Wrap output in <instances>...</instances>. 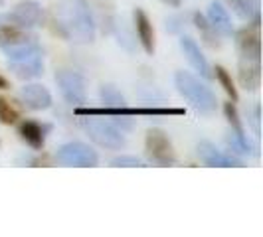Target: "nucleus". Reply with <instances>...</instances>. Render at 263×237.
Instances as JSON below:
<instances>
[{
  "label": "nucleus",
  "instance_id": "obj_30",
  "mask_svg": "<svg viewBox=\"0 0 263 237\" xmlns=\"http://www.w3.org/2000/svg\"><path fill=\"white\" fill-rule=\"evenodd\" d=\"M2 4H4V0H0V6H2Z\"/></svg>",
  "mask_w": 263,
  "mask_h": 237
},
{
  "label": "nucleus",
  "instance_id": "obj_10",
  "mask_svg": "<svg viewBox=\"0 0 263 237\" xmlns=\"http://www.w3.org/2000/svg\"><path fill=\"white\" fill-rule=\"evenodd\" d=\"M237 50L241 53V60L259 62L261 55V40H259V26H248L236 34Z\"/></svg>",
  "mask_w": 263,
  "mask_h": 237
},
{
  "label": "nucleus",
  "instance_id": "obj_14",
  "mask_svg": "<svg viewBox=\"0 0 263 237\" xmlns=\"http://www.w3.org/2000/svg\"><path fill=\"white\" fill-rule=\"evenodd\" d=\"M208 22H210L214 30L220 34V36H232L234 34V26H232V18L230 14L222 6V2L218 0H212L210 6H208Z\"/></svg>",
  "mask_w": 263,
  "mask_h": 237
},
{
  "label": "nucleus",
  "instance_id": "obj_21",
  "mask_svg": "<svg viewBox=\"0 0 263 237\" xmlns=\"http://www.w3.org/2000/svg\"><path fill=\"white\" fill-rule=\"evenodd\" d=\"M230 4L237 12V16L243 20L259 16V0H230Z\"/></svg>",
  "mask_w": 263,
  "mask_h": 237
},
{
  "label": "nucleus",
  "instance_id": "obj_8",
  "mask_svg": "<svg viewBox=\"0 0 263 237\" xmlns=\"http://www.w3.org/2000/svg\"><path fill=\"white\" fill-rule=\"evenodd\" d=\"M55 81L60 85V91L66 97V101H69L71 105H81L85 103L87 97V89H85V79L81 77L76 71L69 69H62L55 73Z\"/></svg>",
  "mask_w": 263,
  "mask_h": 237
},
{
  "label": "nucleus",
  "instance_id": "obj_5",
  "mask_svg": "<svg viewBox=\"0 0 263 237\" xmlns=\"http://www.w3.org/2000/svg\"><path fill=\"white\" fill-rule=\"evenodd\" d=\"M81 125L85 132L89 134L93 143H97L99 146H105V148H123L125 146V136L123 132L119 131L117 127H113L111 123H107L103 118H97L93 115H87L85 118H81Z\"/></svg>",
  "mask_w": 263,
  "mask_h": 237
},
{
  "label": "nucleus",
  "instance_id": "obj_16",
  "mask_svg": "<svg viewBox=\"0 0 263 237\" xmlns=\"http://www.w3.org/2000/svg\"><path fill=\"white\" fill-rule=\"evenodd\" d=\"M135 28H137V36H139L143 50L148 55H153L155 53V30H153V24L145 10H141V8L135 10Z\"/></svg>",
  "mask_w": 263,
  "mask_h": 237
},
{
  "label": "nucleus",
  "instance_id": "obj_24",
  "mask_svg": "<svg viewBox=\"0 0 263 237\" xmlns=\"http://www.w3.org/2000/svg\"><path fill=\"white\" fill-rule=\"evenodd\" d=\"M18 121V111L12 107L10 101L0 97V123L2 125H14Z\"/></svg>",
  "mask_w": 263,
  "mask_h": 237
},
{
  "label": "nucleus",
  "instance_id": "obj_11",
  "mask_svg": "<svg viewBox=\"0 0 263 237\" xmlns=\"http://www.w3.org/2000/svg\"><path fill=\"white\" fill-rule=\"evenodd\" d=\"M198 156L200 160L206 164V166H220V168H232V166H243L236 156H230L222 150H218L216 146L208 143V141H202L198 145Z\"/></svg>",
  "mask_w": 263,
  "mask_h": 237
},
{
  "label": "nucleus",
  "instance_id": "obj_28",
  "mask_svg": "<svg viewBox=\"0 0 263 237\" xmlns=\"http://www.w3.org/2000/svg\"><path fill=\"white\" fill-rule=\"evenodd\" d=\"M164 4H168V6H172V8H178L180 4H182V0H162Z\"/></svg>",
  "mask_w": 263,
  "mask_h": 237
},
{
  "label": "nucleus",
  "instance_id": "obj_20",
  "mask_svg": "<svg viewBox=\"0 0 263 237\" xmlns=\"http://www.w3.org/2000/svg\"><path fill=\"white\" fill-rule=\"evenodd\" d=\"M228 145L232 146V150H234V152H237V154H246V156H257L255 148L250 145V141L246 139V134H243V132L230 131V134H228Z\"/></svg>",
  "mask_w": 263,
  "mask_h": 237
},
{
  "label": "nucleus",
  "instance_id": "obj_6",
  "mask_svg": "<svg viewBox=\"0 0 263 237\" xmlns=\"http://www.w3.org/2000/svg\"><path fill=\"white\" fill-rule=\"evenodd\" d=\"M145 150L146 156L151 158L153 162H157L160 166H171L176 162V152H174V146L168 141V136L158 129H151L146 132V141H145Z\"/></svg>",
  "mask_w": 263,
  "mask_h": 237
},
{
  "label": "nucleus",
  "instance_id": "obj_25",
  "mask_svg": "<svg viewBox=\"0 0 263 237\" xmlns=\"http://www.w3.org/2000/svg\"><path fill=\"white\" fill-rule=\"evenodd\" d=\"M224 113H226L228 123H230V127H232V131H234V132H243V125H241L239 115H237V109L234 107V103H232V101L224 105Z\"/></svg>",
  "mask_w": 263,
  "mask_h": 237
},
{
  "label": "nucleus",
  "instance_id": "obj_17",
  "mask_svg": "<svg viewBox=\"0 0 263 237\" xmlns=\"http://www.w3.org/2000/svg\"><path fill=\"white\" fill-rule=\"evenodd\" d=\"M261 81V67L259 62L253 60H241L239 62V83L246 91H255Z\"/></svg>",
  "mask_w": 263,
  "mask_h": 237
},
{
  "label": "nucleus",
  "instance_id": "obj_19",
  "mask_svg": "<svg viewBox=\"0 0 263 237\" xmlns=\"http://www.w3.org/2000/svg\"><path fill=\"white\" fill-rule=\"evenodd\" d=\"M194 24H196V28L200 30L204 42H206L210 48H220V38H222V36L214 30V26L208 22V18H206L204 14H200V12L194 14Z\"/></svg>",
  "mask_w": 263,
  "mask_h": 237
},
{
  "label": "nucleus",
  "instance_id": "obj_15",
  "mask_svg": "<svg viewBox=\"0 0 263 237\" xmlns=\"http://www.w3.org/2000/svg\"><path fill=\"white\" fill-rule=\"evenodd\" d=\"M12 16L18 20V24L24 28H34L42 22V6L36 0H24L20 4H16Z\"/></svg>",
  "mask_w": 263,
  "mask_h": 237
},
{
  "label": "nucleus",
  "instance_id": "obj_26",
  "mask_svg": "<svg viewBox=\"0 0 263 237\" xmlns=\"http://www.w3.org/2000/svg\"><path fill=\"white\" fill-rule=\"evenodd\" d=\"M111 166H129V168H145L146 164L141 158L135 156H117L111 160Z\"/></svg>",
  "mask_w": 263,
  "mask_h": 237
},
{
  "label": "nucleus",
  "instance_id": "obj_29",
  "mask_svg": "<svg viewBox=\"0 0 263 237\" xmlns=\"http://www.w3.org/2000/svg\"><path fill=\"white\" fill-rule=\"evenodd\" d=\"M6 87H8V81L0 75V89H6Z\"/></svg>",
  "mask_w": 263,
  "mask_h": 237
},
{
  "label": "nucleus",
  "instance_id": "obj_12",
  "mask_svg": "<svg viewBox=\"0 0 263 237\" xmlns=\"http://www.w3.org/2000/svg\"><path fill=\"white\" fill-rule=\"evenodd\" d=\"M180 48L184 52L188 64L194 67L204 79H212V67L208 64V60L204 57V53L200 52V46H198L196 42L190 38V36H182L180 38Z\"/></svg>",
  "mask_w": 263,
  "mask_h": 237
},
{
  "label": "nucleus",
  "instance_id": "obj_7",
  "mask_svg": "<svg viewBox=\"0 0 263 237\" xmlns=\"http://www.w3.org/2000/svg\"><path fill=\"white\" fill-rule=\"evenodd\" d=\"M55 160L66 166H97V152L83 143H69L55 152Z\"/></svg>",
  "mask_w": 263,
  "mask_h": 237
},
{
  "label": "nucleus",
  "instance_id": "obj_22",
  "mask_svg": "<svg viewBox=\"0 0 263 237\" xmlns=\"http://www.w3.org/2000/svg\"><path fill=\"white\" fill-rule=\"evenodd\" d=\"M216 77H218V81H220V85L224 87V91L230 95V99L236 103L237 99H239V95H237V89H236V85H234V81H232V75L226 71L222 66H216Z\"/></svg>",
  "mask_w": 263,
  "mask_h": 237
},
{
  "label": "nucleus",
  "instance_id": "obj_18",
  "mask_svg": "<svg viewBox=\"0 0 263 237\" xmlns=\"http://www.w3.org/2000/svg\"><path fill=\"white\" fill-rule=\"evenodd\" d=\"M20 136L26 145H30L36 150H42L44 143H46V129L36 121H24L20 125Z\"/></svg>",
  "mask_w": 263,
  "mask_h": 237
},
{
  "label": "nucleus",
  "instance_id": "obj_3",
  "mask_svg": "<svg viewBox=\"0 0 263 237\" xmlns=\"http://www.w3.org/2000/svg\"><path fill=\"white\" fill-rule=\"evenodd\" d=\"M174 83H176L178 93L196 109L198 113H202V115H212V113L216 111V105H218L216 95L212 93V89L206 83H202V81L198 77H194L192 73H188V71H178V73L174 75Z\"/></svg>",
  "mask_w": 263,
  "mask_h": 237
},
{
  "label": "nucleus",
  "instance_id": "obj_9",
  "mask_svg": "<svg viewBox=\"0 0 263 237\" xmlns=\"http://www.w3.org/2000/svg\"><path fill=\"white\" fill-rule=\"evenodd\" d=\"M28 40H34L28 34V28L20 26L12 14H0V48L2 50L10 46H18Z\"/></svg>",
  "mask_w": 263,
  "mask_h": 237
},
{
  "label": "nucleus",
  "instance_id": "obj_27",
  "mask_svg": "<svg viewBox=\"0 0 263 237\" xmlns=\"http://www.w3.org/2000/svg\"><path fill=\"white\" fill-rule=\"evenodd\" d=\"M259 121H261V107H259V103H255V105L251 107V113H250V123H251V129H253V134H255V136L261 134Z\"/></svg>",
  "mask_w": 263,
  "mask_h": 237
},
{
  "label": "nucleus",
  "instance_id": "obj_23",
  "mask_svg": "<svg viewBox=\"0 0 263 237\" xmlns=\"http://www.w3.org/2000/svg\"><path fill=\"white\" fill-rule=\"evenodd\" d=\"M99 95H101V99H103L109 107L125 105V97H123V95H121L113 85H103V87H101V91H99Z\"/></svg>",
  "mask_w": 263,
  "mask_h": 237
},
{
  "label": "nucleus",
  "instance_id": "obj_1",
  "mask_svg": "<svg viewBox=\"0 0 263 237\" xmlns=\"http://www.w3.org/2000/svg\"><path fill=\"white\" fill-rule=\"evenodd\" d=\"M53 22L60 34L73 44H91L95 40V22L85 0H58Z\"/></svg>",
  "mask_w": 263,
  "mask_h": 237
},
{
  "label": "nucleus",
  "instance_id": "obj_2",
  "mask_svg": "<svg viewBox=\"0 0 263 237\" xmlns=\"http://www.w3.org/2000/svg\"><path fill=\"white\" fill-rule=\"evenodd\" d=\"M6 64L18 79H34L44 71V53L36 40H28L18 46L4 48Z\"/></svg>",
  "mask_w": 263,
  "mask_h": 237
},
{
  "label": "nucleus",
  "instance_id": "obj_13",
  "mask_svg": "<svg viewBox=\"0 0 263 237\" xmlns=\"http://www.w3.org/2000/svg\"><path fill=\"white\" fill-rule=\"evenodd\" d=\"M20 99L32 111H44V109H48V107L52 105V95H50V91L44 85H38V83L24 85L22 91H20Z\"/></svg>",
  "mask_w": 263,
  "mask_h": 237
},
{
  "label": "nucleus",
  "instance_id": "obj_4",
  "mask_svg": "<svg viewBox=\"0 0 263 237\" xmlns=\"http://www.w3.org/2000/svg\"><path fill=\"white\" fill-rule=\"evenodd\" d=\"M78 117H168V115H184V109H162V107H78Z\"/></svg>",
  "mask_w": 263,
  "mask_h": 237
}]
</instances>
